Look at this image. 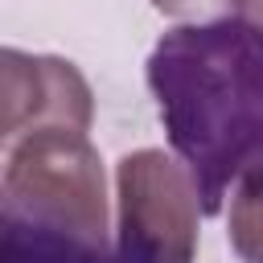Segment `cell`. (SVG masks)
Returning a JSON list of instances; mask_svg holds the SVG:
<instances>
[{"label": "cell", "instance_id": "6da1fadb", "mask_svg": "<svg viewBox=\"0 0 263 263\" xmlns=\"http://www.w3.org/2000/svg\"><path fill=\"white\" fill-rule=\"evenodd\" d=\"M144 74L205 214H222L238 177L263 156V25L238 12L177 25Z\"/></svg>", "mask_w": 263, "mask_h": 263}, {"label": "cell", "instance_id": "ba28073f", "mask_svg": "<svg viewBox=\"0 0 263 263\" xmlns=\"http://www.w3.org/2000/svg\"><path fill=\"white\" fill-rule=\"evenodd\" d=\"M234 12L255 21V25H263V0H234Z\"/></svg>", "mask_w": 263, "mask_h": 263}, {"label": "cell", "instance_id": "52a82bcc", "mask_svg": "<svg viewBox=\"0 0 263 263\" xmlns=\"http://www.w3.org/2000/svg\"><path fill=\"white\" fill-rule=\"evenodd\" d=\"M156 12L173 16V21H214V16H226L234 8V0H152Z\"/></svg>", "mask_w": 263, "mask_h": 263}, {"label": "cell", "instance_id": "277c9868", "mask_svg": "<svg viewBox=\"0 0 263 263\" xmlns=\"http://www.w3.org/2000/svg\"><path fill=\"white\" fill-rule=\"evenodd\" d=\"M95 119V95L82 70L53 53H25V49H0V140L4 148L45 132V127H70L90 132Z\"/></svg>", "mask_w": 263, "mask_h": 263}, {"label": "cell", "instance_id": "8992f818", "mask_svg": "<svg viewBox=\"0 0 263 263\" xmlns=\"http://www.w3.org/2000/svg\"><path fill=\"white\" fill-rule=\"evenodd\" d=\"M226 238H230V247L242 263H263V156L230 189Z\"/></svg>", "mask_w": 263, "mask_h": 263}, {"label": "cell", "instance_id": "5b68a950", "mask_svg": "<svg viewBox=\"0 0 263 263\" xmlns=\"http://www.w3.org/2000/svg\"><path fill=\"white\" fill-rule=\"evenodd\" d=\"M0 263H132L119 247L111 251L99 242H82L58 230H37L21 222H4L0 234Z\"/></svg>", "mask_w": 263, "mask_h": 263}, {"label": "cell", "instance_id": "7a4b0ae2", "mask_svg": "<svg viewBox=\"0 0 263 263\" xmlns=\"http://www.w3.org/2000/svg\"><path fill=\"white\" fill-rule=\"evenodd\" d=\"M0 218L107 247V181L86 132L45 127L8 144Z\"/></svg>", "mask_w": 263, "mask_h": 263}, {"label": "cell", "instance_id": "3957f363", "mask_svg": "<svg viewBox=\"0 0 263 263\" xmlns=\"http://www.w3.org/2000/svg\"><path fill=\"white\" fill-rule=\"evenodd\" d=\"M115 247L132 263H193L205 214L189 164L164 148L127 152L115 164Z\"/></svg>", "mask_w": 263, "mask_h": 263}]
</instances>
